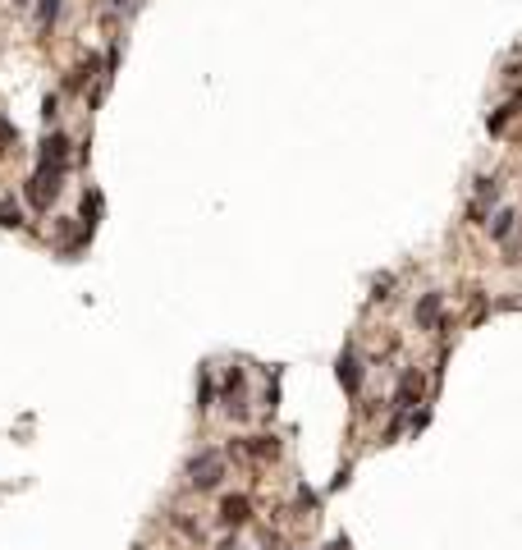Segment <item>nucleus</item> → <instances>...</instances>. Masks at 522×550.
Instances as JSON below:
<instances>
[{
	"mask_svg": "<svg viewBox=\"0 0 522 550\" xmlns=\"http://www.w3.org/2000/svg\"><path fill=\"white\" fill-rule=\"evenodd\" d=\"M37 166L42 170H69V138H64V133H51V138L42 142V156H37Z\"/></svg>",
	"mask_w": 522,
	"mask_h": 550,
	"instance_id": "3",
	"label": "nucleus"
},
{
	"mask_svg": "<svg viewBox=\"0 0 522 550\" xmlns=\"http://www.w3.org/2000/svg\"><path fill=\"white\" fill-rule=\"evenodd\" d=\"M335 372H340V385H344L348 394L362 390V358H357L353 349H344V353H340V367H335Z\"/></svg>",
	"mask_w": 522,
	"mask_h": 550,
	"instance_id": "5",
	"label": "nucleus"
},
{
	"mask_svg": "<svg viewBox=\"0 0 522 550\" xmlns=\"http://www.w3.org/2000/svg\"><path fill=\"white\" fill-rule=\"evenodd\" d=\"M96 211H101V193H87V197H83V225L87 229L96 225Z\"/></svg>",
	"mask_w": 522,
	"mask_h": 550,
	"instance_id": "13",
	"label": "nucleus"
},
{
	"mask_svg": "<svg viewBox=\"0 0 522 550\" xmlns=\"http://www.w3.org/2000/svg\"><path fill=\"white\" fill-rule=\"evenodd\" d=\"M60 5H64V0H42V5H37V23L51 28L55 18H60Z\"/></svg>",
	"mask_w": 522,
	"mask_h": 550,
	"instance_id": "10",
	"label": "nucleus"
},
{
	"mask_svg": "<svg viewBox=\"0 0 522 550\" xmlns=\"http://www.w3.org/2000/svg\"><path fill=\"white\" fill-rule=\"evenodd\" d=\"M514 225H518V211L514 207L495 211V216H490V239H509V234H514Z\"/></svg>",
	"mask_w": 522,
	"mask_h": 550,
	"instance_id": "7",
	"label": "nucleus"
},
{
	"mask_svg": "<svg viewBox=\"0 0 522 550\" xmlns=\"http://www.w3.org/2000/svg\"><path fill=\"white\" fill-rule=\"evenodd\" d=\"M435 321H440V294H427L417 303V326H422V331H431Z\"/></svg>",
	"mask_w": 522,
	"mask_h": 550,
	"instance_id": "8",
	"label": "nucleus"
},
{
	"mask_svg": "<svg viewBox=\"0 0 522 550\" xmlns=\"http://www.w3.org/2000/svg\"><path fill=\"white\" fill-rule=\"evenodd\" d=\"M92 69H96V60H92V55H87V60L79 64V69H74V79H64V88H69V92H79V88H83V83H87V79H92Z\"/></svg>",
	"mask_w": 522,
	"mask_h": 550,
	"instance_id": "9",
	"label": "nucleus"
},
{
	"mask_svg": "<svg viewBox=\"0 0 522 550\" xmlns=\"http://www.w3.org/2000/svg\"><path fill=\"white\" fill-rule=\"evenodd\" d=\"M0 225H5V229H18V225H23V216H18V207H14L9 197H0Z\"/></svg>",
	"mask_w": 522,
	"mask_h": 550,
	"instance_id": "11",
	"label": "nucleus"
},
{
	"mask_svg": "<svg viewBox=\"0 0 522 550\" xmlns=\"http://www.w3.org/2000/svg\"><path fill=\"white\" fill-rule=\"evenodd\" d=\"M275 449H279V445H275V436H257L253 445H248V454H257V459H275Z\"/></svg>",
	"mask_w": 522,
	"mask_h": 550,
	"instance_id": "12",
	"label": "nucleus"
},
{
	"mask_svg": "<svg viewBox=\"0 0 522 550\" xmlns=\"http://www.w3.org/2000/svg\"><path fill=\"white\" fill-rule=\"evenodd\" d=\"M220 477H225V459H220L216 449H202V454L188 463V481H192L197 491H211Z\"/></svg>",
	"mask_w": 522,
	"mask_h": 550,
	"instance_id": "1",
	"label": "nucleus"
},
{
	"mask_svg": "<svg viewBox=\"0 0 522 550\" xmlns=\"http://www.w3.org/2000/svg\"><path fill=\"white\" fill-rule=\"evenodd\" d=\"M0 151H5V147H0Z\"/></svg>",
	"mask_w": 522,
	"mask_h": 550,
	"instance_id": "15",
	"label": "nucleus"
},
{
	"mask_svg": "<svg viewBox=\"0 0 522 550\" xmlns=\"http://www.w3.org/2000/svg\"><path fill=\"white\" fill-rule=\"evenodd\" d=\"M248 509H253V505H248V495H229L225 505H220V518H225L229 527H238V523H248Z\"/></svg>",
	"mask_w": 522,
	"mask_h": 550,
	"instance_id": "6",
	"label": "nucleus"
},
{
	"mask_svg": "<svg viewBox=\"0 0 522 550\" xmlns=\"http://www.w3.org/2000/svg\"><path fill=\"white\" fill-rule=\"evenodd\" d=\"M417 399H422V376H417V372H403L399 394H394V418L408 422V418H412V403H417Z\"/></svg>",
	"mask_w": 522,
	"mask_h": 550,
	"instance_id": "4",
	"label": "nucleus"
},
{
	"mask_svg": "<svg viewBox=\"0 0 522 550\" xmlns=\"http://www.w3.org/2000/svg\"><path fill=\"white\" fill-rule=\"evenodd\" d=\"M60 179H64L60 170H42V166H37L33 179H28V202H33L37 211H46L55 202V193H60Z\"/></svg>",
	"mask_w": 522,
	"mask_h": 550,
	"instance_id": "2",
	"label": "nucleus"
},
{
	"mask_svg": "<svg viewBox=\"0 0 522 550\" xmlns=\"http://www.w3.org/2000/svg\"><path fill=\"white\" fill-rule=\"evenodd\" d=\"M514 120V105H504L499 115H490V133H504V124Z\"/></svg>",
	"mask_w": 522,
	"mask_h": 550,
	"instance_id": "14",
	"label": "nucleus"
}]
</instances>
